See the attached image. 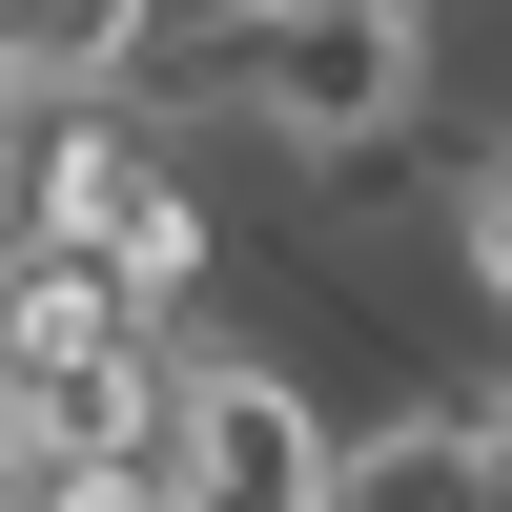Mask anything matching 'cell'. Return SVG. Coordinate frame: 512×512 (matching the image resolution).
<instances>
[{
    "label": "cell",
    "instance_id": "6da1fadb",
    "mask_svg": "<svg viewBox=\"0 0 512 512\" xmlns=\"http://www.w3.org/2000/svg\"><path fill=\"white\" fill-rule=\"evenodd\" d=\"M328 512H492V451H472V410H451V390H390V410H349V431H328Z\"/></svg>",
    "mask_w": 512,
    "mask_h": 512
},
{
    "label": "cell",
    "instance_id": "7a4b0ae2",
    "mask_svg": "<svg viewBox=\"0 0 512 512\" xmlns=\"http://www.w3.org/2000/svg\"><path fill=\"white\" fill-rule=\"evenodd\" d=\"M123 349H164V328L123 308L103 267H41L21 308H0V390H21V410H41V390H82V369H123Z\"/></svg>",
    "mask_w": 512,
    "mask_h": 512
},
{
    "label": "cell",
    "instance_id": "3957f363",
    "mask_svg": "<svg viewBox=\"0 0 512 512\" xmlns=\"http://www.w3.org/2000/svg\"><path fill=\"white\" fill-rule=\"evenodd\" d=\"M431 246H451V308L512 328V123H472V144H451V226H431Z\"/></svg>",
    "mask_w": 512,
    "mask_h": 512
},
{
    "label": "cell",
    "instance_id": "277c9868",
    "mask_svg": "<svg viewBox=\"0 0 512 512\" xmlns=\"http://www.w3.org/2000/svg\"><path fill=\"white\" fill-rule=\"evenodd\" d=\"M41 267H62V246H41V205H21V164H0V308H21Z\"/></svg>",
    "mask_w": 512,
    "mask_h": 512
},
{
    "label": "cell",
    "instance_id": "5b68a950",
    "mask_svg": "<svg viewBox=\"0 0 512 512\" xmlns=\"http://www.w3.org/2000/svg\"><path fill=\"white\" fill-rule=\"evenodd\" d=\"M21 472H41V410H21V390H0V492H21Z\"/></svg>",
    "mask_w": 512,
    "mask_h": 512
},
{
    "label": "cell",
    "instance_id": "8992f818",
    "mask_svg": "<svg viewBox=\"0 0 512 512\" xmlns=\"http://www.w3.org/2000/svg\"><path fill=\"white\" fill-rule=\"evenodd\" d=\"M431 21H472V0H431Z\"/></svg>",
    "mask_w": 512,
    "mask_h": 512
}]
</instances>
